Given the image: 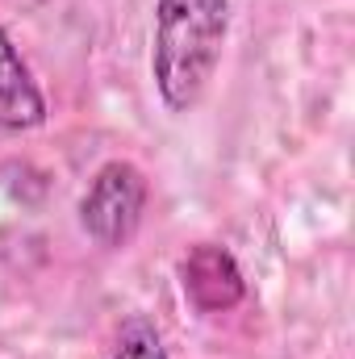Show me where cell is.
Returning a JSON list of instances; mask_svg holds the SVG:
<instances>
[{
    "mask_svg": "<svg viewBox=\"0 0 355 359\" xmlns=\"http://www.w3.org/2000/svg\"><path fill=\"white\" fill-rule=\"evenodd\" d=\"M230 29V0H159L151 76L172 113H188L217 72Z\"/></svg>",
    "mask_w": 355,
    "mask_h": 359,
    "instance_id": "1",
    "label": "cell"
},
{
    "mask_svg": "<svg viewBox=\"0 0 355 359\" xmlns=\"http://www.w3.org/2000/svg\"><path fill=\"white\" fill-rule=\"evenodd\" d=\"M147 209V176L130 159H109L80 196V226L100 247H126Z\"/></svg>",
    "mask_w": 355,
    "mask_h": 359,
    "instance_id": "2",
    "label": "cell"
},
{
    "mask_svg": "<svg viewBox=\"0 0 355 359\" xmlns=\"http://www.w3.org/2000/svg\"><path fill=\"white\" fill-rule=\"evenodd\" d=\"M180 284L188 305L201 313H226L247 297V276L222 243H196L180 259Z\"/></svg>",
    "mask_w": 355,
    "mask_h": 359,
    "instance_id": "3",
    "label": "cell"
},
{
    "mask_svg": "<svg viewBox=\"0 0 355 359\" xmlns=\"http://www.w3.org/2000/svg\"><path fill=\"white\" fill-rule=\"evenodd\" d=\"M42 121H46V96L34 84L13 38L0 29V130L21 134V130H38Z\"/></svg>",
    "mask_w": 355,
    "mask_h": 359,
    "instance_id": "4",
    "label": "cell"
},
{
    "mask_svg": "<svg viewBox=\"0 0 355 359\" xmlns=\"http://www.w3.org/2000/svg\"><path fill=\"white\" fill-rule=\"evenodd\" d=\"M109 359H168V347H163V339L151 322L134 318V322H126V330L117 339V351Z\"/></svg>",
    "mask_w": 355,
    "mask_h": 359,
    "instance_id": "5",
    "label": "cell"
}]
</instances>
